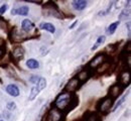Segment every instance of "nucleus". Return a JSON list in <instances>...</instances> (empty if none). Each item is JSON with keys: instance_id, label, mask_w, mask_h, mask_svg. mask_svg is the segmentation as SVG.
Wrapping results in <instances>:
<instances>
[{"instance_id": "nucleus-1", "label": "nucleus", "mask_w": 131, "mask_h": 121, "mask_svg": "<svg viewBox=\"0 0 131 121\" xmlns=\"http://www.w3.org/2000/svg\"><path fill=\"white\" fill-rule=\"evenodd\" d=\"M72 99V96H71V93H68V92H64L62 93L61 95H59V97L57 98L56 100V108L60 111L62 110H65L69 107V103Z\"/></svg>"}, {"instance_id": "nucleus-2", "label": "nucleus", "mask_w": 131, "mask_h": 121, "mask_svg": "<svg viewBox=\"0 0 131 121\" xmlns=\"http://www.w3.org/2000/svg\"><path fill=\"white\" fill-rule=\"evenodd\" d=\"M27 37H28L27 32H25V31H23V30H21V29H19L17 27H14L12 32H11V38H12L13 41H17V42L18 41H22Z\"/></svg>"}, {"instance_id": "nucleus-3", "label": "nucleus", "mask_w": 131, "mask_h": 121, "mask_svg": "<svg viewBox=\"0 0 131 121\" xmlns=\"http://www.w3.org/2000/svg\"><path fill=\"white\" fill-rule=\"evenodd\" d=\"M113 105V99L111 98H105L99 104V111L101 113H107Z\"/></svg>"}, {"instance_id": "nucleus-4", "label": "nucleus", "mask_w": 131, "mask_h": 121, "mask_svg": "<svg viewBox=\"0 0 131 121\" xmlns=\"http://www.w3.org/2000/svg\"><path fill=\"white\" fill-rule=\"evenodd\" d=\"M62 112L57 108H51L49 111L47 116V121H61L62 119Z\"/></svg>"}, {"instance_id": "nucleus-5", "label": "nucleus", "mask_w": 131, "mask_h": 121, "mask_svg": "<svg viewBox=\"0 0 131 121\" xmlns=\"http://www.w3.org/2000/svg\"><path fill=\"white\" fill-rule=\"evenodd\" d=\"M105 59H106V57H105L104 54H102V53L97 54V56L90 62V64H89V68H90V69H96V68H99V67L104 63Z\"/></svg>"}, {"instance_id": "nucleus-6", "label": "nucleus", "mask_w": 131, "mask_h": 121, "mask_svg": "<svg viewBox=\"0 0 131 121\" xmlns=\"http://www.w3.org/2000/svg\"><path fill=\"white\" fill-rule=\"evenodd\" d=\"M79 84H80V82L78 81L77 78H73V79H71V80L68 82V84L66 85V92H68V93L75 92V91L78 89Z\"/></svg>"}, {"instance_id": "nucleus-7", "label": "nucleus", "mask_w": 131, "mask_h": 121, "mask_svg": "<svg viewBox=\"0 0 131 121\" xmlns=\"http://www.w3.org/2000/svg\"><path fill=\"white\" fill-rule=\"evenodd\" d=\"M122 90H123V87L121 86L120 84H116V85L111 87V88H110V90H109V94H110L111 99H115V98H117V97L121 94Z\"/></svg>"}, {"instance_id": "nucleus-8", "label": "nucleus", "mask_w": 131, "mask_h": 121, "mask_svg": "<svg viewBox=\"0 0 131 121\" xmlns=\"http://www.w3.org/2000/svg\"><path fill=\"white\" fill-rule=\"evenodd\" d=\"M6 92L10 95V96H12V97H18L19 96V89H18V87L16 85H14V84H9V85H7L6 86Z\"/></svg>"}, {"instance_id": "nucleus-9", "label": "nucleus", "mask_w": 131, "mask_h": 121, "mask_svg": "<svg viewBox=\"0 0 131 121\" xmlns=\"http://www.w3.org/2000/svg\"><path fill=\"white\" fill-rule=\"evenodd\" d=\"M129 83H130V74H129V71H124L120 75V85L123 87L128 85Z\"/></svg>"}, {"instance_id": "nucleus-10", "label": "nucleus", "mask_w": 131, "mask_h": 121, "mask_svg": "<svg viewBox=\"0 0 131 121\" xmlns=\"http://www.w3.org/2000/svg\"><path fill=\"white\" fill-rule=\"evenodd\" d=\"M23 56H24V49H23L22 47H16V48H14V50L12 51V57H13V59L16 60V61L21 60V59L23 58Z\"/></svg>"}, {"instance_id": "nucleus-11", "label": "nucleus", "mask_w": 131, "mask_h": 121, "mask_svg": "<svg viewBox=\"0 0 131 121\" xmlns=\"http://www.w3.org/2000/svg\"><path fill=\"white\" fill-rule=\"evenodd\" d=\"M72 5H73V7L76 10L82 11V10H84L86 8V6H87V1H85V0H75V1H73Z\"/></svg>"}, {"instance_id": "nucleus-12", "label": "nucleus", "mask_w": 131, "mask_h": 121, "mask_svg": "<svg viewBox=\"0 0 131 121\" xmlns=\"http://www.w3.org/2000/svg\"><path fill=\"white\" fill-rule=\"evenodd\" d=\"M33 26H34V25H33L32 21H30L29 19H24V20L22 21V23H21V28H22V30L25 31V32L30 31L33 28Z\"/></svg>"}, {"instance_id": "nucleus-13", "label": "nucleus", "mask_w": 131, "mask_h": 121, "mask_svg": "<svg viewBox=\"0 0 131 121\" xmlns=\"http://www.w3.org/2000/svg\"><path fill=\"white\" fill-rule=\"evenodd\" d=\"M39 28H40V29L48 30L50 34H54V32H56V27L53 26V24H51V23H49V22H42V23H40Z\"/></svg>"}, {"instance_id": "nucleus-14", "label": "nucleus", "mask_w": 131, "mask_h": 121, "mask_svg": "<svg viewBox=\"0 0 131 121\" xmlns=\"http://www.w3.org/2000/svg\"><path fill=\"white\" fill-rule=\"evenodd\" d=\"M89 77H90V72L88 70H84V71H81L77 75L76 78L78 79L79 82H85V81H87L89 79Z\"/></svg>"}, {"instance_id": "nucleus-15", "label": "nucleus", "mask_w": 131, "mask_h": 121, "mask_svg": "<svg viewBox=\"0 0 131 121\" xmlns=\"http://www.w3.org/2000/svg\"><path fill=\"white\" fill-rule=\"evenodd\" d=\"M26 66L31 70H35V69H38L39 68V63L34 60V59H29L27 62H26Z\"/></svg>"}, {"instance_id": "nucleus-16", "label": "nucleus", "mask_w": 131, "mask_h": 121, "mask_svg": "<svg viewBox=\"0 0 131 121\" xmlns=\"http://www.w3.org/2000/svg\"><path fill=\"white\" fill-rule=\"evenodd\" d=\"M46 86H47V81H46V79H45V78H39L38 81H37V84H36V88H37L38 92L42 91V90L46 88Z\"/></svg>"}, {"instance_id": "nucleus-17", "label": "nucleus", "mask_w": 131, "mask_h": 121, "mask_svg": "<svg viewBox=\"0 0 131 121\" xmlns=\"http://www.w3.org/2000/svg\"><path fill=\"white\" fill-rule=\"evenodd\" d=\"M105 39H106V36H105V35H101V36H99L98 39H97V41L95 42V45L92 47V49H91V50H92V51H95L97 48H99V47H100V46L105 41Z\"/></svg>"}, {"instance_id": "nucleus-18", "label": "nucleus", "mask_w": 131, "mask_h": 121, "mask_svg": "<svg viewBox=\"0 0 131 121\" xmlns=\"http://www.w3.org/2000/svg\"><path fill=\"white\" fill-rule=\"evenodd\" d=\"M17 14L18 15H22V16H25L28 14V11H29V8L27 6H22V7H19L16 8Z\"/></svg>"}, {"instance_id": "nucleus-19", "label": "nucleus", "mask_w": 131, "mask_h": 121, "mask_svg": "<svg viewBox=\"0 0 131 121\" xmlns=\"http://www.w3.org/2000/svg\"><path fill=\"white\" fill-rule=\"evenodd\" d=\"M118 25H119V21H115L112 24H110V25L108 26V28H107V34L113 35L115 32V30H116V28L118 27Z\"/></svg>"}, {"instance_id": "nucleus-20", "label": "nucleus", "mask_w": 131, "mask_h": 121, "mask_svg": "<svg viewBox=\"0 0 131 121\" xmlns=\"http://www.w3.org/2000/svg\"><path fill=\"white\" fill-rule=\"evenodd\" d=\"M126 98H127V94H124V95H123V96H122V97H121V98H120V99H119V100L116 102L115 106L112 108V111H115V110H116L118 107H120V106H121V104L124 103V101L126 100Z\"/></svg>"}, {"instance_id": "nucleus-21", "label": "nucleus", "mask_w": 131, "mask_h": 121, "mask_svg": "<svg viewBox=\"0 0 131 121\" xmlns=\"http://www.w3.org/2000/svg\"><path fill=\"white\" fill-rule=\"evenodd\" d=\"M38 90H37V88L36 86H34L31 88V90H30V94H29V100H34L35 99V97H37V95H38Z\"/></svg>"}, {"instance_id": "nucleus-22", "label": "nucleus", "mask_w": 131, "mask_h": 121, "mask_svg": "<svg viewBox=\"0 0 131 121\" xmlns=\"http://www.w3.org/2000/svg\"><path fill=\"white\" fill-rule=\"evenodd\" d=\"M15 108H16V104L14 102H8L6 105V109L9 110V111H13Z\"/></svg>"}, {"instance_id": "nucleus-23", "label": "nucleus", "mask_w": 131, "mask_h": 121, "mask_svg": "<svg viewBox=\"0 0 131 121\" xmlns=\"http://www.w3.org/2000/svg\"><path fill=\"white\" fill-rule=\"evenodd\" d=\"M128 15H129V10H123V12L120 14V20H122V19H124L125 17H128Z\"/></svg>"}, {"instance_id": "nucleus-24", "label": "nucleus", "mask_w": 131, "mask_h": 121, "mask_svg": "<svg viewBox=\"0 0 131 121\" xmlns=\"http://www.w3.org/2000/svg\"><path fill=\"white\" fill-rule=\"evenodd\" d=\"M101 66H103V68H99L98 69L99 73H101V72H105V71L107 70V68L109 67V64H108V63H103Z\"/></svg>"}, {"instance_id": "nucleus-25", "label": "nucleus", "mask_w": 131, "mask_h": 121, "mask_svg": "<svg viewBox=\"0 0 131 121\" xmlns=\"http://www.w3.org/2000/svg\"><path fill=\"white\" fill-rule=\"evenodd\" d=\"M87 121H99L98 116H97L96 114H91V115L88 117Z\"/></svg>"}, {"instance_id": "nucleus-26", "label": "nucleus", "mask_w": 131, "mask_h": 121, "mask_svg": "<svg viewBox=\"0 0 131 121\" xmlns=\"http://www.w3.org/2000/svg\"><path fill=\"white\" fill-rule=\"evenodd\" d=\"M7 7H8L7 4H3V5L0 7V15H2V14L7 10Z\"/></svg>"}, {"instance_id": "nucleus-27", "label": "nucleus", "mask_w": 131, "mask_h": 121, "mask_svg": "<svg viewBox=\"0 0 131 121\" xmlns=\"http://www.w3.org/2000/svg\"><path fill=\"white\" fill-rule=\"evenodd\" d=\"M38 79H39V77H37V76H32V77H30V79H29V81H30V83H37V81H38Z\"/></svg>"}, {"instance_id": "nucleus-28", "label": "nucleus", "mask_w": 131, "mask_h": 121, "mask_svg": "<svg viewBox=\"0 0 131 121\" xmlns=\"http://www.w3.org/2000/svg\"><path fill=\"white\" fill-rule=\"evenodd\" d=\"M4 45H5V41H4V39L0 37V49H1L2 47H4Z\"/></svg>"}, {"instance_id": "nucleus-29", "label": "nucleus", "mask_w": 131, "mask_h": 121, "mask_svg": "<svg viewBox=\"0 0 131 121\" xmlns=\"http://www.w3.org/2000/svg\"><path fill=\"white\" fill-rule=\"evenodd\" d=\"M77 23H78V20H76V21H75V22H74V23H73V24H72V25L70 26V29H72V28H74V27L76 26V24H77Z\"/></svg>"}, {"instance_id": "nucleus-30", "label": "nucleus", "mask_w": 131, "mask_h": 121, "mask_svg": "<svg viewBox=\"0 0 131 121\" xmlns=\"http://www.w3.org/2000/svg\"><path fill=\"white\" fill-rule=\"evenodd\" d=\"M11 14H12V15H16V14H17L16 8H15V9H12V10H11Z\"/></svg>"}, {"instance_id": "nucleus-31", "label": "nucleus", "mask_w": 131, "mask_h": 121, "mask_svg": "<svg viewBox=\"0 0 131 121\" xmlns=\"http://www.w3.org/2000/svg\"><path fill=\"white\" fill-rule=\"evenodd\" d=\"M126 51H127V52H130V41H128V43H127V49H126Z\"/></svg>"}, {"instance_id": "nucleus-32", "label": "nucleus", "mask_w": 131, "mask_h": 121, "mask_svg": "<svg viewBox=\"0 0 131 121\" xmlns=\"http://www.w3.org/2000/svg\"><path fill=\"white\" fill-rule=\"evenodd\" d=\"M127 28H128V31L130 32V22H128V23H127Z\"/></svg>"}, {"instance_id": "nucleus-33", "label": "nucleus", "mask_w": 131, "mask_h": 121, "mask_svg": "<svg viewBox=\"0 0 131 121\" xmlns=\"http://www.w3.org/2000/svg\"><path fill=\"white\" fill-rule=\"evenodd\" d=\"M4 53V51L2 50V49H0V57H2V54Z\"/></svg>"}, {"instance_id": "nucleus-34", "label": "nucleus", "mask_w": 131, "mask_h": 121, "mask_svg": "<svg viewBox=\"0 0 131 121\" xmlns=\"http://www.w3.org/2000/svg\"><path fill=\"white\" fill-rule=\"evenodd\" d=\"M0 121H5V120H3V119H0Z\"/></svg>"}, {"instance_id": "nucleus-35", "label": "nucleus", "mask_w": 131, "mask_h": 121, "mask_svg": "<svg viewBox=\"0 0 131 121\" xmlns=\"http://www.w3.org/2000/svg\"><path fill=\"white\" fill-rule=\"evenodd\" d=\"M0 21H1V18H0Z\"/></svg>"}]
</instances>
